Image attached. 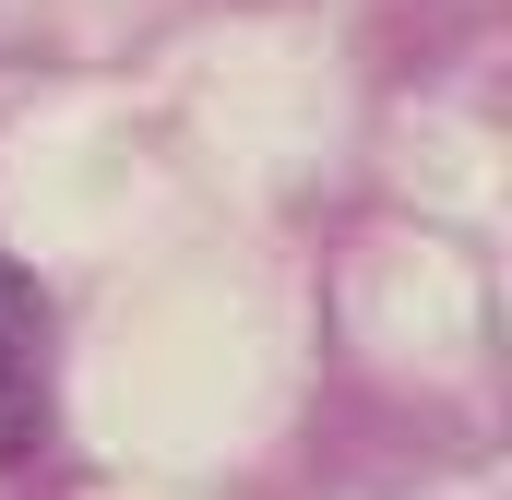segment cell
I'll return each mask as SVG.
<instances>
[{
    "label": "cell",
    "mask_w": 512,
    "mask_h": 500,
    "mask_svg": "<svg viewBox=\"0 0 512 500\" xmlns=\"http://www.w3.org/2000/svg\"><path fill=\"white\" fill-rule=\"evenodd\" d=\"M36 286L0 262V465H24L36 441H48V393H36Z\"/></svg>",
    "instance_id": "cell-1"
}]
</instances>
